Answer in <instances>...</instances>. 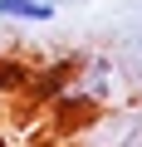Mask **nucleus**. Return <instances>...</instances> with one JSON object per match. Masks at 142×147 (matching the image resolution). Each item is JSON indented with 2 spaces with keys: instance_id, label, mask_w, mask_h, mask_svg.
<instances>
[{
  "instance_id": "7ed1b4c3",
  "label": "nucleus",
  "mask_w": 142,
  "mask_h": 147,
  "mask_svg": "<svg viewBox=\"0 0 142 147\" xmlns=\"http://www.w3.org/2000/svg\"><path fill=\"white\" fill-rule=\"evenodd\" d=\"M59 15V0H0V20L10 25H49Z\"/></svg>"
},
{
  "instance_id": "20e7f679",
  "label": "nucleus",
  "mask_w": 142,
  "mask_h": 147,
  "mask_svg": "<svg viewBox=\"0 0 142 147\" xmlns=\"http://www.w3.org/2000/svg\"><path fill=\"white\" fill-rule=\"evenodd\" d=\"M64 5H83V0H59V10H64Z\"/></svg>"
},
{
  "instance_id": "f03ea898",
  "label": "nucleus",
  "mask_w": 142,
  "mask_h": 147,
  "mask_svg": "<svg viewBox=\"0 0 142 147\" xmlns=\"http://www.w3.org/2000/svg\"><path fill=\"white\" fill-rule=\"evenodd\" d=\"M64 147H142V103H118V108H98L69 123Z\"/></svg>"
},
{
  "instance_id": "f257e3e1",
  "label": "nucleus",
  "mask_w": 142,
  "mask_h": 147,
  "mask_svg": "<svg viewBox=\"0 0 142 147\" xmlns=\"http://www.w3.org/2000/svg\"><path fill=\"white\" fill-rule=\"evenodd\" d=\"M59 93H64V103H69V113H74V118L98 113V108H118V103L132 98L127 74H122L108 54H88L83 64H74V74L64 79ZM74 118H69V123H74Z\"/></svg>"
}]
</instances>
